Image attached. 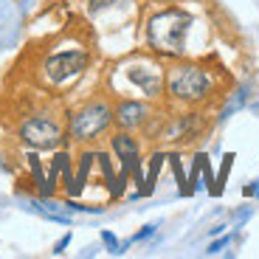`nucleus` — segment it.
Instances as JSON below:
<instances>
[{"label": "nucleus", "mask_w": 259, "mask_h": 259, "mask_svg": "<svg viewBox=\"0 0 259 259\" xmlns=\"http://www.w3.org/2000/svg\"><path fill=\"white\" fill-rule=\"evenodd\" d=\"M192 14L183 9H163L152 14L147 23V42L158 57L166 59H181L186 54V37L192 28Z\"/></svg>", "instance_id": "obj_1"}, {"label": "nucleus", "mask_w": 259, "mask_h": 259, "mask_svg": "<svg viewBox=\"0 0 259 259\" xmlns=\"http://www.w3.org/2000/svg\"><path fill=\"white\" fill-rule=\"evenodd\" d=\"M166 93L181 104H200L211 93V76L200 65H175L166 73Z\"/></svg>", "instance_id": "obj_2"}, {"label": "nucleus", "mask_w": 259, "mask_h": 259, "mask_svg": "<svg viewBox=\"0 0 259 259\" xmlns=\"http://www.w3.org/2000/svg\"><path fill=\"white\" fill-rule=\"evenodd\" d=\"M113 124V107L102 99L96 102H88L84 107L71 113V124H68V133L76 144H88L93 138H99L104 130Z\"/></svg>", "instance_id": "obj_3"}, {"label": "nucleus", "mask_w": 259, "mask_h": 259, "mask_svg": "<svg viewBox=\"0 0 259 259\" xmlns=\"http://www.w3.org/2000/svg\"><path fill=\"white\" fill-rule=\"evenodd\" d=\"M20 141L26 144L28 149H57L59 144L65 141L62 138V127H59L54 118L48 116H31L20 124L17 130Z\"/></svg>", "instance_id": "obj_4"}, {"label": "nucleus", "mask_w": 259, "mask_h": 259, "mask_svg": "<svg viewBox=\"0 0 259 259\" xmlns=\"http://www.w3.org/2000/svg\"><path fill=\"white\" fill-rule=\"evenodd\" d=\"M88 65H91V57L84 51H59V54H51L46 59L42 71H46V76L54 84H62L68 79L79 76L82 71H88Z\"/></svg>", "instance_id": "obj_5"}, {"label": "nucleus", "mask_w": 259, "mask_h": 259, "mask_svg": "<svg viewBox=\"0 0 259 259\" xmlns=\"http://www.w3.org/2000/svg\"><path fill=\"white\" fill-rule=\"evenodd\" d=\"M110 147H113V152H116V158L121 161V175L136 178L138 194H141L144 192V169H141V149H138V141L124 130V133H116V136L110 138Z\"/></svg>", "instance_id": "obj_6"}, {"label": "nucleus", "mask_w": 259, "mask_h": 259, "mask_svg": "<svg viewBox=\"0 0 259 259\" xmlns=\"http://www.w3.org/2000/svg\"><path fill=\"white\" fill-rule=\"evenodd\" d=\"M127 79L133 84H136L138 91H144L149 99H155L163 93V84H166V79H163L161 68H155V65H133V68H127Z\"/></svg>", "instance_id": "obj_7"}, {"label": "nucleus", "mask_w": 259, "mask_h": 259, "mask_svg": "<svg viewBox=\"0 0 259 259\" xmlns=\"http://www.w3.org/2000/svg\"><path fill=\"white\" fill-rule=\"evenodd\" d=\"M149 118V107L144 102H136V99H127V102H118L116 110H113V121L118 124L121 130H138L144 127Z\"/></svg>", "instance_id": "obj_8"}, {"label": "nucleus", "mask_w": 259, "mask_h": 259, "mask_svg": "<svg viewBox=\"0 0 259 259\" xmlns=\"http://www.w3.org/2000/svg\"><path fill=\"white\" fill-rule=\"evenodd\" d=\"M96 161H99V166H102V172H104V181H107V189H110V194L113 197H121L124 194V186H127V175H121V172H113V161H110V155H104V152H96Z\"/></svg>", "instance_id": "obj_9"}, {"label": "nucleus", "mask_w": 259, "mask_h": 259, "mask_svg": "<svg viewBox=\"0 0 259 259\" xmlns=\"http://www.w3.org/2000/svg\"><path fill=\"white\" fill-rule=\"evenodd\" d=\"M93 161H96V152H84V155H82V161H79V175H76V181H73V194H82L84 183H88V175H91ZM73 194H71V197H73Z\"/></svg>", "instance_id": "obj_10"}, {"label": "nucleus", "mask_w": 259, "mask_h": 259, "mask_svg": "<svg viewBox=\"0 0 259 259\" xmlns=\"http://www.w3.org/2000/svg\"><path fill=\"white\" fill-rule=\"evenodd\" d=\"M161 163H163V155H152L149 175L144 178V192L141 194H152V189H155V178H158V172H161Z\"/></svg>", "instance_id": "obj_11"}, {"label": "nucleus", "mask_w": 259, "mask_h": 259, "mask_svg": "<svg viewBox=\"0 0 259 259\" xmlns=\"http://www.w3.org/2000/svg\"><path fill=\"white\" fill-rule=\"evenodd\" d=\"M28 166H31V172H34V183H37L39 194H42V192H46V178H42V166H39L37 149H34V152H28Z\"/></svg>", "instance_id": "obj_12"}, {"label": "nucleus", "mask_w": 259, "mask_h": 259, "mask_svg": "<svg viewBox=\"0 0 259 259\" xmlns=\"http://www.w3.org/2000/svg\"><path fill=\"white\" fill-rule=\"evenodd\" d=\"M102 242L107 245V251H110V253H124L121 242L116 240V234H113V231H102Z\"/></svg>", "instance_id": "obj_13"}, {"label": "nucleus", "mask_w": 259, "mask_h": 259, "mask_svg": "<svg viewBox=\"0 0 259 259\" xmlns=\"http://www.w3.org/2000/svg\"><path fill=\"white\" fill-rule=\"evenodd\" d=\"M116 3H121V0H91V14L102 12V9H110V6H116Z\"/></svg>", "instance_id": "obj_14"}, {"label": "nucleus", "mask_w": 259, "mask_h": 259, "mask_svg": "<svg viewBox=\"0 0 259 259\" xmlns=\"http://www.w3.org/2000/svg\"><path fill=\"white\" fill-rule=\"evenodd\" d=\"M152 234H155V226H144L141 231H138L130 242H141V240H147V237H152Z\"/></svg>", "instance_id": "obj_15"}, {"label": "nucleus", "mask_w": 259, "mask_h": 259, "mask_svg": "<svg viewBox=\"0 0 259 259\" xmlns=\"http://www.w3.org/2000/svg\"><path fill=\"white\" fill-rule=\"evenodd\" d=\"M228 242H231V237H220L217 242H211V245H208V251H206V253H217L220 248H226Z\"/></svg>", "instance_id": "obj_16"}, {"label": "nucleus", "mask_w": 259, "mask_h": 259, "mask_svg": "<svg viewBox=\"0 0 259 259\" xmlns=\"http://www.w3.org/2000/svg\"><path fill=\"white\" fill-rule=\"evenodd\" d=\"M68 245H71V234H65L62 240H59L57 245H54V253H62V251H65V248H68Z\"/></svg>", "instance_id": "obj_17"}]
</instances>
